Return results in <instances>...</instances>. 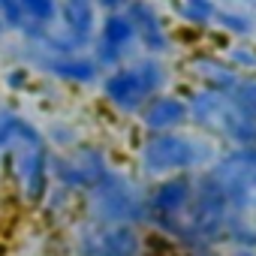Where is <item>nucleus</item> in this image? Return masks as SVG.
<instances>
[{
    "label": "nucleus",
    "instance_id": "7",
    "mask_svg": "<svg viewBox=\"0 0 256 256\" xmlns=\"http://www.w3.org/2000/svg\"><path fill=\"white\" fill-rule=\"evenodd\" d=\"M190 112H193L202 124L214 126V130H220V133H226V136H232V139H238V142H250V139L256 136L253 120H247V118H244V114L226 100V96L202 94V96L193 100Z\"/></svg>",
    "mask_w": 256,
    "mask_h": 256
},
{
    "label": "nucleus",
    "instance_id": "6",
    "mask_svg": "<svg viewBox=\"0 0 256 256\" xmlns=\"http://www.w3.org/2000/svg\"><path fill=\"white\" fill-rule=\"evenodd\" d=\"M106 160L94 148H76L52 157V178H58L66 190H94L106 178Z\"/></svg>",
    "mask_w": 256,
    "mask_h": 256
},
{
    "label": "nucleus",
    "instance_id": "13",
    "mask_svg": "<svg viewBox=\"0 0 256 256\" xmlns=\"http://www.w3.org/2000/svg\"><path fill=\"white\" fill-rule=\"evenodd\" d=\"M46 72H52L60 82H76V84H88L96 78V60L82 58V54H52L46 64Z\"/></svg>",
    "mask_w": 256,
    "mask_h": 256
},
{
    "label": "nucleus",
    "instance_id": "5",
    "mask_svg": "<svg viewBox=\"0 0 256 256\" xmlns=\"http://www.w3.org/2000/svg\"><path fill=\"white\" fill-rule=\"evenodd\" d=\"M220 193L226 199H232L235 205L244 208H256V151L253 148H241L232 157H226L214 178H211Z\"/></svg>",
    "mask_w": 256,
    "mask_h": 256
},
{
    "label": "nucleus",
    "instance_id": "2",
    "mask_svg": "<svg viewBox=\"0 0 256 256\" xmlns=\"http://www.w3.org/2000/svg\"><path fill=\"white\" fill-rule=\"evenodd\" d=\"M163 84V70L154 60H142L133 66H118L102 82V96L120 112H139L151 96H157Z\"/></svg>",
    "mask_w": 256,
    "mask_h": 256
},
{
    "label": "nucleus",
    "instance_id": "19",
    "mask_svg": "<svg viewBox=\"0 0 256 256\" xmlns=\"http://www.w3.org/2000/svg\"><path fill=\"white\" fill-rule=\"evenodd\" d=\"M94 4H100V6H106L108 12H118V6L124 4V0H94Z\"/></svg>",
    "mask_w": 256,
    "mask_h": 256
},
{
    "label": "nucleus",
    "instance_id": "10",
    "mask_svg": "<svg viewBox=\"0 0 256 256\" xmlns=\"http://www.w3.org/2000/svg\"><path fill=\"white\" fill-rule=\"evenodd\" d=\"M190 114V106L172 94H163V96H151L145 106H142V124L148 126L151 133H172L178 124H184Z\"/></svg>",
    "mask_w": 256,
    "mask_h": 256
},
{
    "label": "nucleus",
    "instance_id": "11",
    "mask_svg": "<svg viewBox=\"0 0 256 256\" xmlns=\"http://www.w3.org/2000/svg\"><path fill=\"white\" fill-rule=\"evenodd\" d=\"M126 18L133 22V30L145 42L148 52H163L166 48V30H163L151 4H145V0H130V4H126Z\"/></svg>",
    "mask_w": 256,
    "mask_h": 256
},
{
    "label": "nucleus",
    "instance_id": "8",
    "mask_svg": "<svg viewBox=\"0 0 256 256\" xmlns=\"http://www.w3.org/2000/svg\"><path fill=\"white\" fill-rule=\"evenodd\" d=\"M133 40L136 30L126 12H108L96 34V66H114L124 58V52L133 46Z\"/></svg>",
    "mask_w": 256,
    "mask_h": 256
},
{
    "label": "nucleus",
    "instance_id": "1",
    "mask_svg": "<svg viewBox=\"0 0 256 256\" xmlns=\"http://www.w3.org/2000/svg\"><path fill=\"white\" fill-rule=\"evenodd\" d=\"M0 157L6 160L10 178L24 202L30 205L46 202L48 184H52V154H48V142L42 130L34 120H28L24 114L16 118L10 142Z\"/></svg>",
    "mask_w": 256,
    "mask_h": 256
},
{
    "label": "nucleus",
    "instance_id": "9",
    "mask_svg": "<svg viewBox=\"0 0 256 256\" xmlns=\"http://www.w3.org/2000/svg\"><path fill=\"white\" fill-rule=\"evenodd\" d=\"M84 256H139V235L126 223H106L82 244Z\"/></svg>",
    "mask_w": 256,
    "mask_h": 256
},
{
    "label": "nucleus",
    "instance_id": "4",
    "mask_svg": "<svg viewBox=\"0 0 256 256\" xmlns=\"http://www.w3.org/2000/svg\"><path fill=\"white\" fill-rule=\"evenodd\" d=\"M205 157V151L175 133H154L145 145H142V166L151 175H169V172H181L196 166Z\"/></svg>",
    "mask_w": 256,
    "mask_h": 256
},
{
    "label": "nucleus",
    "instance_id": "18",
    "mask_svg": "<svg viewBox=\"0 0 256 256\" xmlns=\"http://www.w3.org/2000/svg\"><path fill=\"white\" fill-rule=\"evenodd\" d=\"M24 78H28V70H10L6 84L10 88H24Z\"/></svg>",
    "mask_w": 256,
    "mask_h": 256
},
{
    "label": "nucleus",
    "instance_id": "15",
    "mask_svg": "<svg viewBox=\"0 0 256 256\" xmlns=\"http://www.w3.org/2000/svg\"><path fill=\"white\" fill-rule=\"evenodd\" d=\"M22 30H24V18H22L18 0H0V36L22 34Z\"/></svg>",
    "mask_w": 256,
    "mask_h": 256
},
{
    "label": "nucleus",
    "instance_id": "17",
    "mask_svg": "<svg viewBox=\"0 0 256 256\" xmlns=\"http://www.w3.org/2000/svg\"><path fill=\"white\" fill-rule=\"evenodd\" d=\"M16 118H18L16 108H0V154H4V148H6V142H10V133H12Z\"/></svg>",
    "mask_w": 256,
    "mask_h": 256
},
{
    "label": "nucleus",
    "instance_id": "14",
    "mask_svg": "<svg viewBox=\"0 0 256 256\" xmlns=\"http://www.w3.org/2000/svg\"><path fill=\"white\" fill-rule=\"evenodd\" d=\"M226 100H229V102L247 118V120H256V82H253V78H241V82H235Z\"/></svg>",
    "mask_w": 256,
    "mask_h": 256
},
{
    "label": "nucleus",
    "instance_id": "16",
    "mask_svg": "<svg viewBox=\"0 0 256 256\" xmlns=\"http://www.w3.org/2000/svg\"><path fill=\"white\" fill-rule=\"evenodd\" d=\"M184 12H187V18H193V22H208V18L214 16V6L208 4V0H187Z\"/></svg>",
    "mask_w": 256,
    "mask_h": 256
},
{
    "label": "nucleus",
    "instance_id": "3",
    "mask_svg": "<svg viewBox=\"0 0 256 256\" xmlns=\"http://www.w3.org/2000/svg\"><path fill=\"white\" fill-rule=\"evenodd\" d=\"M88 193H90L94 217L102 220V223H133L145 211V205L136 196V190L126 184L124 178L112 175V172H106V178L94 190H88Z\"/></svg>",
    "mask_w": 256,
    "mask_h": 256
},
{
    "label": "nucleus",
    "instance_id": "12",
    "mask_svg": "<svg viewBox=\"0 0 256 256\" xmlns=\"http://www.w3.org/2000/svg\"><path fill=\"white\" fill-rule=\"evenodd\" d=\"M190 196H193V184L187 178H169L157 187V193L151 199V208H154L157 217L175 220L184 208H190Z\"/></svg>",
    "mask_w": 256,
    "mask_h": 256
}]
</instances>
